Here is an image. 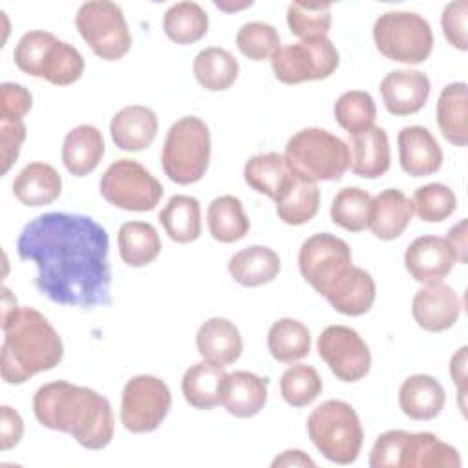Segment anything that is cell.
Here are the masks:
<instances>
[{"mask_svg":"<svg viewBox=\"0 0 468 468\" xmlns=\"http://www.w3.org/2000/svg\"><path fill=\"white\" fill-rule=\"evenodd\" d=\"M16 252L35 263V287L53 303L91 309L112 302L110 238L93 218L40 214L22 229Z\"/></svg>","mask_w":468,"mask_h":468,"instance_id":"6da1fadb","label":"cell"},{"mask_svg":"<svg viewBox=\"0 0 468 468\" xmlns=\"http://www.w3.org/2000/svg\"><path fill=\"white\" fill-rule=\"evenodd\" d=\"M33 413L44 428L71 435L86 450H102L113 439L110 400L86 386L68 380L40 386L33 397Z\"/></svg>","mask_w":468,"mask_h":468,"instance_id":"7a4b0ae2","label":"cell"},{"mask_svg":"<svg viewBox=\"0 0 468 468\" xmlns=\"http://www.w3.org/2000/svg\"><path fill=\"white\" fill-rule=\"evenodd\" d=\"M2 331L0 375L7 384H24L31 377L58 366L64 356L58 333L33 307L16 305L2 313Z\"/></svg>","mask_w":468,"mask_h":468,"instance_id":"3957f363","label":"cell"},{"mask_svg":"<svg viewBox=\"0 0 468 468\" xmlns=\"http://www.w3.org/2000/svg\"><path fill=\"white\" fill-rule=\"evenodd\" d=\"M371 468H459V452L430 431L389 430L377 437Z\"/></svg>","mask_w":468,"mask_h":468,"instance_id":"277c9868","label":"cell"},{"mask_svg":"<svg viewBox=\"0 0 468 468\" xmlns=\"http://www.w3.org/2000/svg\"><path fill=\"white\" fill-rule=\"evenodd\" d=\"M307 433L316 450L336 464L355 463L364 442V430L355 408L336 399L325 400L311 411Z\"/></svg>","mask_w":468,"mask_h":468,"instance_id":"5b68a950","label":"cell"},{"mask_svg":"<svg viewBox=\"0 0 468 468\" xmlns=\"http://www.w3.org/2000/svg\"><path fill=\"white\" fill-rule=\"evenodd\" d=\"M291 170L307 181H338L349 168L347 143L324 128H303L285 146Z\"/></svg>","mask_w":468,"mask_h":468,"instance_id":"8992f818","label":"cell"},{"mask_svg":"<svg viewBox=\"0 0 468 468\" xmlns=\"http://www.w3.org/2000/svg\"><path fill=\"white\" fill-rule=\"evenodd\" d=\"M210 132L196 115L177 119L166 132L161 150V166L177 185L197 183L208 170Z\"/></svg>","mask_w":468,"mask_h":468,"instance_id":"52a82bcc","label":"cell"},{"mask_svg":"<svg viewBox=\"0 0 468 468\" xmlns=\"http://www.w3.org/2000/svg\"><path fill=\"white\" fill-rule=\"evenodd\" d=\"M377 49L389 60L420 64L433 49L430 22L413 11H386L373 24Z\"/></svg>","mask_w":468,"mask_h":468,"instance_id":"ba28073f","label":"cell"},{"mask_svg":"<svg viewBox=\"0 0 468 468\" xmlns=\"http://www.w3.org/2000/svg\"><path fill=\"white\" fill-rule=\"evenodd\" d=\"M75 26L82 40L102 60H119L132 48L124 13L115 2H84L75 15Z\"/></svg>","mask_w":468,"mask_h":468,"instance_id":"9c48e42d","label":"cell"},{"mask_svg":"<svg viewBox=\"0 0 468 468\" xmlns=\"http://www.w3.org/2000/svg\"><path fill=\"white\" fill-rule=\"evenodd\" d=\"M101 196L113 207L130 212L155 208L163 196V185L135 159L113 161L101 177Z\"/></svg>","mask_w":468,"mask_h":468,"instance_id":"30bf717a","label":"cell"},{"mask_svg":"<svg viewBox=\"0 0 468 468\" xmlns=\"http://www.w3.org/2000/svg\"><path fill=\"white\" fill-rule=\"evenodd\" d=\"M298 267L303 280L325 298L351 271V249L342 238L331 232L313 234L300 247Z\"/></svg>","mask_w":468,"mask_h":468,"instance_id":"8fae6325","label":"cell"},{"mask_svg":"<svg viewBox=\"0 0 468 468\" xmlns=\"http://www.w3.org/2000/svg\"><path fill=\"white\" fill-rule=\"evenodd\" d=\"M340 64L338 51L327 37L303 38L282 46L271 58L274 77L283 84H300L331 77Z\"/></svg>","mask_w":468,"mask_h":468,"instance_id":"7c38bea8","label":"cell"},{"mask_svg":"<svg viewBox=\"0 0 468 468\" xmlns=\"http://www.w3.org/2000/svg\"><path fill=\"white\" fill-rule=\"evenodd\" d=\"M170 404V389L159 377H132L122 388L121 424L132 433H150L166 419Z\"/></svg>","mask_w":468,"mask_h":468,"instance_id":"4fadbf2b","label":"cell"},{"mask_svg":"<svg viewBox=\"0 0 468 468\" xmlns=\"http://www.w3.org/2000/svg\"><path fill=\"white\" fill-rule=\"evenodd\" d=\"M320 358L342 382L362 380L371 367V353L364 338L347 325H327L316 342Z\"/></svg>","mask_w":468,"mask_h":468,"instance_id":"5bb4252c","label":"cell"},{"mask_svg":"<svg viewBox=\"0 0 468 468\" xmlns=\"http://www.w3.org/2000/svg\"><path fill=\"white\" fill-rule=\"evenodd\" d=\"M457 263V258L444 238L439 236H419L404 252V267L410 276L422 283L442 282Z\"/></svg>","mask_w":468,"mask_h":468,"instance_id":"9a60e30c","label":"cell"},{"mask_svg":"<svg viewBox=\"0 0 468 468\" xmlns=\"http://www.w3.org/2000/svg\"><path fill=\"white\" fill-rule=\"evenodd\" d=\"M461 307L457 292L442 282L420 287L411 300V314L417 325L428 333H441L455 325Z\"/></svg>","mask_w":468,"mask_h":468,"instance_id":"2e32d148","label":"cell"},{"mask_svg":"<svg viewBox=\"0 0 468 468\" xmlns=\"http://www.w3.org/2000/svg\"><path fill=\"white\" fill-rule=\"evenodd\" d=\"M430 79L419 69H395L380 80V95L391 115L404 117L422 110L430 97Z\"/></svg>","mask_w":468,"mask_h":468,"instance_id":"e0dca14e","label":"cell"},{"mask_svg":"<svg viewBox=\"0 0 468 468\" xmlns=\"http://www.w3.org/2000/svg\"><path fill=\"white\" fill-rule=\"evenodd\" d=\"M349 168L355 176L375 179L384 176L391 165L389 139L384 128L367 126L349 133Z\"/></svg>","mask_w":468,"mask_h":468,"instance_id":"ac0fdd59","label":"cell"},{"mask_svg":"<svg viewBox=\"0 0 468 468\" xmlns=\"http://www.w3.org/2000/svg\"><path fill=\"white\" fill-rule=\"evenodd\" d=\"M400 168L413 176L424 177L435 174L442 166V150L433 133L419 124L404 126L399 135Z\"/></svg>","mask_w":468,"mask_h":468,"instance_id":"d6986e66","label":"cell"},{"mask_svg":"<svg viewBox=\"0 0 468 468\" xmlns=\"http://www.w3.org/2000/svg\"><path fill=\"white\" fill-rule=\"evenodd\" d=\"M157 115L152 108L143 104H130L121 108L110 122L112 141L124 152H141L148 148L157 135Z\"/></svg>","mask_w":468,"mask_h":468,"instance_id":"ffe728a7","label":"cell"},{"mask_svg":"<svg viewBox=\"0 0 468 468\" xmlns=\"http://www.w3.org/2000/svg\"><path fill=\"white\" fill-rule=\"evenodd\" d=\"M229 386V373L212 362L201 360L192 364L181 380V391L196 410H212L223 404Z\"/></svg>","mask_w":468,"mask_h":468,"instance_id":"44dd1931","label":"cell"},{"mask_svg":"<svg viewBox=\"0 0 468 468\" xmlns=\"http://www.w3.org/2000/svg\"><path fill=\"white\" fill-rule=\"evenodd\" d=\"M413 218L411 199L399 188H386L371 197L367 229L384 241L399 238Z\"/></svg>","mask_w":468,"mask_h":468,"instance_id":"7402d4cb","label":"cell"},{"mask_svg":"<svg viewBox=\"0 0 468 468\" xmlns=\"http://www.w3.org/2000/svg\"><path fill=\"white\" fill-rule=\"evenodd\" d=\"M196 346L203 360L221 367L234 364L243 351L239 329L227 318L214 316L203 322L196 335Z\"/></svg>","mask_w":468,"mask_h":468,"instance_id":"603a6c76","label":"cell"},{"mask_svg":"<svg viewBox=\"0 0 468 468\" xmlns=\"http://www.w3.org/2000/svg\"><path fill=\"white\" fill-rule=\"evenodd\" d=\"M444 402V388L431 375H411L402 382L399 389V406L402 413L413 420L435 419L442 411Z\"/></svg>","mask_w":468,"mask_h":468,"instance_id":"cb8c5ba5","label":"cell"},{"mask_svg":"<svg viewBox=\"0 0 468 468\" xmlns=\"http://www.w3.org/2000/svg\"><path fill=\"white\" fill-rule=\"evenodd\" d=\"M243 177L252 190L265 194L276 203L289 188L296 174L291 170L283 154L267 152L252 155L245 163Z\"/></svg>","mask_w":468,"mask_h":468,"instance_id":"d4e9b609","label":"cell"},{"mask_svg":"<svg viewBox=\"0 0 468 468\" xmlns=\"http://www.w3.org/2000/svg\"><path fill=\"white\" fill-rule=\"evenodd\" d=\"M104 155V137L93 124H79L71 128L62 143V163L66 170L82 177L91 174Z\"/></svg>","mask_w":468,"mask_h":468,"instance_id":"484cf974","label":"cell"},{"mask_svg":"<svg viewBox=\"0 0 468 468\" xmlns=\"http://www.w3.org/2000/svg\"><path fill=\"white\" fill-rule=\"evenodd\" d=\"M62 192L60 174L48 163H27L13 179V194L26 207H44L58 199Z\"/></svg>","mask_w":468,"mask_h":468,"instance_id":"4316f807","label":"cell"},{"mask_svg":"<svg viewBox=\"0 0 468 468\" xmlns=\"http://www.w3.org/2000/svg\"><path fill=\"white\" fill-rule=\"evenodd\" d=\"M435 119L444 139L455 146L468 143V88L464 82H450L442 88Z\"/></svg>","mask_w":468,"mask_h":468,"instance_id":"83f0119b","label":"cell"},{"mask_svg":"<svg viewBox=\"0 0 468 468\" xmlns=\"http://www.w3.org/2000/svg\"><path fill=\"white\" fill-rule=\"evenodd\" d=\"M377 285L373 276L360 269L351 267V271L331 289L325 300L331 307L346 316H360L366 314L375 302Z\"/></svg>","mask_w":468,"mask_h":468,"instance_id":"f1b7e54d","label":"cell"},{"mask_svg":"<svg viewBox=\"0 0 468 468\" xmlns=\"http://www.w3.org/2000/svg\"><path fill=\"white\" fill-rule=\"evenodd\" d=\"M282 269L280 256L265 245H250L229 260V274L243 287H260L272 282Z\"/></svg>","mask_w":468,"mask_h":468,"instance_id":"f546056e","label":"cell"},{"mask_svg":"<svg viewBox=\"0 0 468 468\" xmlns=\"http://www.w3.org/2000/svg\"><path fill=\"white\" fill-rule=\"evenodd\" d=\"M269 380L252 371L229 373V386L223 406L238 419L258 415L267 404Z\"/></svg>","mask_w":468,"mask_h":468,"instance_id":"4dcf8cb0","label":"cell"},{"mask_svg":"<svg viewBox=\"0 0 468 468\" xmlns=\"http://www.w3.org/2000/svg\"><path fill=\"white\" fill-rule=\"evenodd\" d=\"M121 260L130 267H144L161 252V238L152 223L126 221L117 232Z\"/></svg>","mask_w":468,"mask_h":468,"instance_id":"1f68e13d","label":"cell"},{"mask_svg":"<svg viewBox=\"0 0 468 468\" xmlns=\"http://www.w3.org/2000/svg\"><path fill=\"white\" fill-rule=\"evenodd\" d=\"M159 221L176 243L196 241L201 234V207L192 196L177 194L168 199V203L159 212Z\"/></svg>","mask_w":468,"mask_h":468,"instance_id":"d6a6232c","label":"cell"},{"mask_svg":"<svg viewBox=\"0 0 468 468\" xmlns=\"http://www.w3.org/2000/svg\"><path fill=\"white\" fill-rule=\"evenodd\" d=\"M192 71L196 80L208 91H223L234 84L239 64L225 48L210 46L194 57Z\"/></svg>","mask_w":468,"mask_h":468,"instance_id":"836d02e7","label":"cell"},{"mask_svg":"<svg viewBox=\"0 0 468 468\" xmlns=\"http://www.w3.org/2000/svg\"><path fill=\"white\" fill-rule=\"evenodd\" d=\"M207 225L210 236L219 243H234L247 236L250 221L236 196H219L212 199L207 210Z\"/></svg>","mask_w":468,"mask_h":468,"instance_id":"e575fe53","label":"cell"},{"mask_svg":"<svg viewBox=\"0 0 468 468\" xmlns=\"http://www.w3.org/2000/svg\"><path fill=\"white\" fill-rule=\"evenodd\" d=\"M267 347L274 360L294 364L309 355L311 333L307 325L294 318H280L267 333Z\"/></svg>","mask_w":468,"mask_h":468,"instance_id":"d590c367","label":"cell"},{"mask_svg":"<svg viewBox=\"0 0 468 468\" xmlns=\"http://www.w3.org/2000/svg\"><path fill=\"white\" fill-rule=\"evenodd\" d=\"M165 35L176 44H194L208 31V15L196 2H177L165 11Z\"/></svg>","mask_w":468,"mask_h":468,"instance_id":"8d00e7d4","label":"cell"},{"mask_svg":"<svg viewBox=\"0 0 468 468\" xmlns=\"http://www.w3.org/2000/svg\"><path fill=\"white\" fill-rule=\"evenodd\" d=\"M320 207L318 185L302 177H294L283 196L276 201V214L285 225H303L311 221Z\"/></svg>","mask_w":468,"mask_h":468,"instance_id":"74e56055","label":"cell"},{"mask_svg":"<svg viewBox=\"0 0 468 468\" xmlns=\"http://www.w3.org/2000/svg\"><path fill=\"white\" fill-rule=\"evenodd\" d=\"M371 196L358 186H346L333 197L329 214L335 225L349 230L362 232L367 229L369 221Z\"/></svg>","mask_w":468,"mask_h":468,"instance_id":"f35d334b","label":"cell"},{"mask_svg":"<svg viewBox=\"0 0 468 468\" xmlns=\"http://www.w3.org/2000/svg\"><path fill=\"white\" fill-rule=\"evenodd\" d=\"M84 73V58L77 48L64 40H55L48 49L42 64L40 79L55 86H69L77 82Z\"/></svg>","mask_w":468,"mask_h":468,"instance_id":"ab89813d","label":"cell"},{"mask_svg":"<svg viewBox=\"0 0 468 468\" xmlns=\"http://www.w3.org/2000/svg\"><path fill=\"white\" fill-rule=\"evenodd\" d=\"M287 26L300 40L327 37L331 27V4L327 2H291L287 7Z\"/></svg>","mask_w":468,"mask_h":468,"instance_id":"60d3db41","label":"cell"},{"mask_svg":"<svg viewBox=\"0 0 468 468\" xmlns=\"http://www.w3.org/2000/svg\"><path fill=\"white\" fill-rule=\"evenodd\" d=\"M322 378L313 366L292 364L280 378V393L292 408H305L322 393Z\"/></svg>","mask_w":468,"mask_h":468,"instance_id":"b9f144b4","label":"cell"},{"mask_svg":"<svg viewBox=\"0 0 468 468\" xmlns=\"http://www.w3.org/2000/svg\"><path fill=\"white\" fill-rule=\"evenodd\" d=\"M335 119L347 133H355L375 124L377 106L373 97L362 90H351L342 93L335 102Z\"/></svg>","mask_w":468,"mask_h":468,"instance_id":"7bdbcfd3","label":"cell"},{"mask_svg":"<svg viewBox=\"0 0 468 468\" xmlns=\"http://www.w3.org/2000/svg\"><path fill=\"white\" fill-rule=\"evenodd\" d=\"M413 214H417L426 223H439L450 218L457 208V197L448 185L428 183L415 190Z\"/></svg>","mask_w":468,"mask_h":468,"instance_id":"ee69618b","label":"cell"},{"mask_svg":"<svg viewBox=\"0 0 468 468\" xmlns=\"http://www.w3.org/2000/svg\"><path fill=\"white\" fill-rule=\"evenodd\" d=\"M238 49L250 60H271L282 48L280 35L274 26L260 20L247 22L236 35Z\"/></svg>","mask_w":468,"mask_h":468,"instance_id":"f6af8a7d","label":"cell"},{"mask_svg":"<svg viewBox=\"0 0 468 468\" xmlns=\"http://www.w3.org/2000/svg\"><path fill=\"white\" fill-rule=\"evenodd\" d=\"M55 40L57 37L53 33L42 31V29H33L24 33L13 51L16 68L31 77H40L44 58Z\"/></svg>","mask_w":468,"mask_h":468,"instance_id":"bcb514c9","label":"cell"},{"mask_svg":"<svg viewBox=\"0 0 468 468\" xmlns=\"http://www.w3.org/2000/svg\"><path fill=\"white\" fill-rule=\"evenodd\" d=\"M466 16H468V2L466 0H455L446 4L441 26L442 33L450 46L466 51L468 49V35H466Z\"/></svg>","mask_w":468,"mask_h":468,"instance_id":"7dc6e473","label":"cell"},{"mask_svg":"<svg viewBox=\"0 0 468 468\" xmlns=\"http://www.w3.org/2000/svg\"><path fill=\"white\" fill-rule=\"evenodd\" d=\"M33 106V95L18 82H2L0 86V119L24 121Z\"/></svg>","mask_w":468,"mask_h":468,"instance_id":"c3c4849f","label":"cell"},{"mask_svg":"<svg viewBox=\"0 0 468 468\" xmlns=\"http://www.w3.org/2000/svg\"><path fill=\"white\" fill-rule=\"evenodd\" d=\"M26 141V124L24 121L0 119V157H2V174H7L13 163L18 159L22 143Z\"/></svg>","mask_w":468,"mask_h":468,"instance_id":"681fc988","label":"cell"},{"mask_svg":"<svg viewBox=\"0 0 468 468\" xmlns=\"http://www.w3.org/2000/svg\"><path fill=\"white\" fill-rule=\"evenodd\" d=\"M24 435V420L16 410L4 404L0 408V450L15 448Z\"/></svg>","mask_w":468,"mask_h":468,"instance_id":"f907efd6","label":"cell"},{"mask_svg":"<svg viewBox=\"0 0 468 468\" xmlns=\"http://www.w3.org/2000/svg\"><path fill=\"white\" fill-rule=\"evenodd\" d=\"M466 353H468V347L463 346L455 351V355L450 358V377L453 378L455 386H457V391H459V404H461V410L464 413V395H466V389H468V380H466Z\"/></svg>","mask_w":468,"mask_h":468,"instance_id":"816d5d0a","label":"cell"},{"mask_svg":"<svg viewBox=\"0 0 468 468\" xmlns=\"http://www.w3.org/2000/svg\"><path fill=\"white\" fill-rule=\"evenodd\" d=\"M448 245L452 247L455 258H457V263H466V254H468V230H466V219H461L459 223H455L446 238Z\"/></svg>","mask_w":468,"mask_h":468,"instance_id":"f5cc1de1","label":"cell"},{"mask_svg":"<svg viewBox=\"0 0 468 468\" xmlns=\"http://www.w3.org/2000/svg\"><path fill=\"white\" fill-rule=\"evenodd\" d=\"M272 466H314V461L302 450H285L272 461Z\"/></svg>","mask_w":468,"mask_h":468,"instance_id":"db71d44e","label":"cell"},{"mask_svg":"<svg viewBox=\"0 0 468 468\" xmlns=\"http://www.w3.org/2000/svg\"><path fill=\"white\" fill-rule=\"evenodd\" d=\"M216 7L223 9V11H238V9H243V7H250L252 2H241V4H225V2H214Z\"/></svg>","mask_w":468,"mask_h":468,"instance_id":"11a10c76","label":"cell"}]
</instances>
